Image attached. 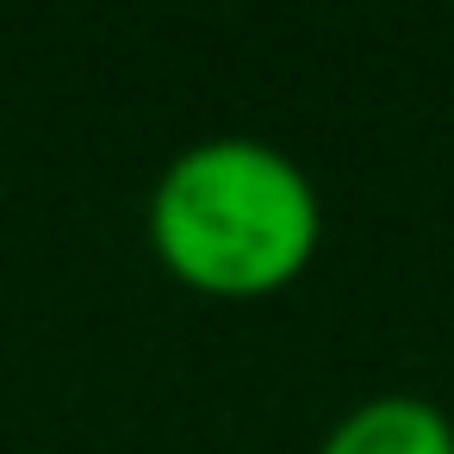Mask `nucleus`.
<instances>
[{
	"instance_id": "obj_2",
	"label": "nucleus",
	"mask_w": 454,
	"mask_h": 454,
	"mask_svg": "<svg viewBox=\"0 0 454 454\" xmlns=\"http://www.w3.org/2000/svg\"><path fill=\"white\" fill-rule=\"evenodd\" d=\"M317 454H454V417L417 392H373L330 423Z\"/></svg>"
},
{
	"instance_id": "obj_1",
	"label": "nucleus",
	"mask_w": 454,
	"mask_h": 454,
	"mask_svg": "<svg viewBox=\"0 0 454 454\" xmlns=\"http://www.w3.org/2000/svg\"><path fill=\"white\" fill-rule=\"evenodd\" d=\"M150 255L200 299H268L324 243L317 181L268 137H200L168 156L144 206Z\"/></svg>"
}]
</instances>
